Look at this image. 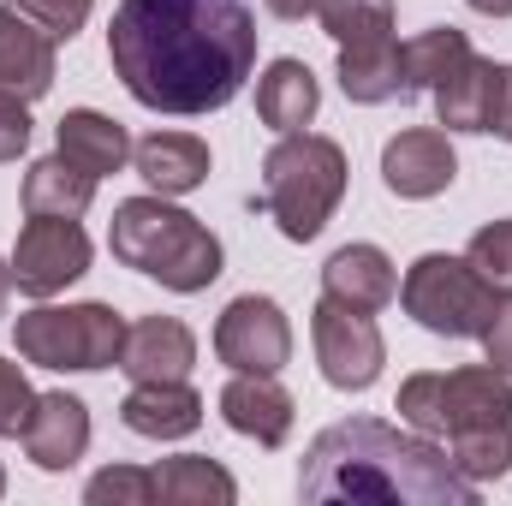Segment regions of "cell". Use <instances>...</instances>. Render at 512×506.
Instances as JSON below:
<instances>
[{
    "mask_svg": "<svg viewBox=\"0 0 512 506\" xmlns=\"http://www.w3.org/2000/svg\"><path fill=\"white\" fill-rule=\"evenodd\" d=\"M399 423L429 435V441H447L459 429H477V423H512V376H501L495 364H465V370H417L405 376L399 399H393Z\"/></svg>",
    "mask_w": 512,
    "mask_h": 506,
    "instance_id": "obj_6",
    "label": "cell"
},
{
    "mask_svg": "<svg viewBox=\"0 0 512 506\" xmlns=\"http://www.w3.org/2000/svg\"><path fill=\"white\" fill-rule=\"evenodd\" d=\"M298 501L310 506H477V483L453 471V459L417 435L393 429L382 417H346L328 423L304 465H298Z\"/></svg>",
    "mask_w": 512,
    "mask_h": 506,
    "instance_id": "obj_2",
    "label": "cell"
},
{
    "mask_svg": "<svg viewBox=\"0 0 512 506\" xmlns=\"http://www.w3.org/2000/svg\"><path fill=\"white\" fill-rule=\"evenodd\" d=\"M471 54H477V48H471V36H465V30H453V24L417 30V36L405 42V78H411V90H435V84H441L447 72H459Z\"/></svg>",
    "mask_w": 512,
    "mask_h": 506,
    "instance_id": "obj_26",
    "label": "cell"
},
{
    "mask_svg": "<svg viewBox=\"0 0 512 506\" xmlns=\"http://www.w3.org/2000/svg\"><path fill=\"white\" fill-rule=\"evenodd\" d=\"M54 143H60V155L66 161H78L84 173H96V179H108V173H120L131 161V137L120 120H108V114H96V108H72L60 126H54Z\"/></svg>",
    "mask_w": 512,
    "mask_h": 506,
    "instance_id": "obj_21",
    "label": "cell"
},
{
    "mask_svg": "<svg viewBox=\"0 0 512 506\" xmlns=\"http://www.w3.org/2000/svg\"><path fill=\"white\" fill-rule=\"evenodd\" d=\"M131 161H137V179L161 197H191L209 179V143L191 131H149L131 143Z\"/></svg>",
    "mask_w": 512,
    "mask_h": 506,
    "instance_id": "obj_17",
    "label": "cell"
},
{
    "mask_svg": "<svg viewBox=\"0 0 512 506\" xmlns=\"http://www.w3.org/2000/svg\"><path fill=\"white\" fill-rule=\"evenodd\" d=\"M120 423L143 441H185L203 423V393L191 381H131L120 399Z\"/></svg>",
    "mask_w": 512,
    "mask_h": 506,
    "instance_id": "obj_14",
    "label": "cell"
},
{
    "mask_svg": "<svg viewBox=\"0 0 512 506\" xmlns=\"http://www.w3.org/2000/svg\"><path fill=\"white\" fill-rule=\"evenodd\" d=\"M215 358L227 370H251V376H280L292 358V322L274 298L245 292L221 310L215 322Z\"/></svg>",
    "mask_w": 512,
    "mask_h": 506,
    "instance_id": "obj_10",
    "label": "cell"
},
{
    "mask_svg": "<svg viewBox=\"0 0 512 506\" xmlns=\"http://www.w3.org/2000/svg\"><path fill=\"white\" fill-rule=\"evenodd\" d=\"M18 441L36 471H72L90 453V405L78 393H36V411Z\"/></svg>",
    "mask_w": 512,
    "mask_h": 506,
    "instance_id": "obj_12",
    "label": "cell"
},
{
    "mask_svg": "<svg viewBox=\"0 0 512 506\" xmlns=\"http://www.w3.org/2000/svg\"><path fill=\"white\" fill-rule=\"evenodd\" d=\"M96 173H84L78 161H66L60 149L48 155V161H30V173H24V215H66V221H78L84 209H90V197H96Z\"/></svg>",
    "mask_w": 512,
    "mask_h": 506,
    "instance_id": "obj_22",
    "label": "cell"
},
{
    "mask_svg": "<svg viewBox=\"0 0 512 506\" xmlns=\"http://www.w3.org/2000/svg\"><path fill=\"white\" fill-rule=\"evenodd\" d=\"M310 340H316V364H322L328 387H340V393L376 387V376L387 364V340L370 322V310H352V304L322 292V304L310 310Z\"/></svg>",
    "mask_w": 512,
    "mask_h": 506,
    "instance_id": "obj_8",
    "label": "cell"
},
{
    "mask_svg": "<svg viewBox=\"0 0 512 506\" xmlns=\"http://www.w3.org/2000/svg\"><path fill=\"white\" fill-rule=\"evenodd\" d=\"M108 251H114V262L161 280L167 292H209L221 280V239L197 215L173 209L161 191L155 197H126L114 209Z\"/></svg>",
    "mask_w": 512,
    "mask_h": 506,
    "instance_id": "obj_3",
    "label": "cell"
},
{
    "mask_svg": "<svg viewBox=\"0 0 512 506\" xmlns=\"http://www.w3.org/2000/svg\"><path fill=\"white\" fill-rule=\"evenodd\" d=\"M155 501L161 506H233L239 501V483H233L227 465H215L203 453H179V459L155 465Z\"/></svg>",
    "mask_w": 512,
    "mask_h": 506,
    "instance_id": "obj_24",
    "label": "cell"
},
{
    "mask_svg": "<svg viewBox=\"0 0 512 506\" xmlns=\"http://www.w3.org/2000/svg\"><path fill=\"white\" fill-rule=\"evenodd\" d=\"M322 30L352 48V42H382L393 36V0H322Z\"/></svg>",
    "mask_w": 512,
    "mask_h": 506,
    "instance_id": "obj_27",
    "label": "cell"
},
{
    "mask_svg": "<svg viewBox=\"0 0 512 506\" xmlns=\"http://www.w3.org/2000/svg\"><path fill=\"white\" fill-rule=\"evenodd\" d=\"M30 149V102L0 90V161H18Z\"/></svg>",
    "mask_w": 512,
    "mask_h": 506,
    "instance_id": "obj_32",
    "label": "cell"
},
{
    "mask_svg": "<svg viewBox=\"0 0 512 506\" xmlns=\"http://www.w3.org/2000/svg\"><path fill=\"white\" fill-rule=\"evenodd\" d=\"M221 417H227L233 435H245V441H256V447H286L298 405H292V393H286L274 376L233 370V381L221 387Z\"/></svg>",
    "mask_w": 512,
    "mask_h": 506,
    "instance_id": "obj_13",
    "label": "cell"
},
{
    "mask_svg": "<svg viewBox=\"0 0 512 506\" xmlns=\"http://www.w3.org/2000/svg\"><path fill=\"white\" fill-rule=\"evenodd\" d=\"M84 501L90 506H155V471H137V465H108L84 483Z\"/></svg>",
    "mask_w": 512,
    "mask_h": 506,
    "instance_id": "obj_28",
    "label": "cell"
},
{
    "mask_svg": "<svg viewBox=\"0 0 512 506\" xmlns=\"http://www.w3.org/2000/svg\"><path fill=\"white\" fill-rule=\"evenodd\" d=\"M340 90L358 108H382V102H411V78H405V48L382 36V42H352L340 48Z\"/></svg>",
    "mask_w": 512,
    "mask_h": 506,
    "instance_id": "obj_19",
    "label": "cell"
},
{
    "mask_svg": "<svg viewBox=\"0 0 512 506\" xmlns=\"http://www.w3.org/2000/svg\"><path fill=\"white\" fill-rule=\"evenodd\" d=\"M346 173L352 167H346V149L334 137H322V131H286L262 155V197H256V209L274 215V227L292 245H310L334 221V209L346 197Z\"/></svg>",
    "mask_w": 512,
    "mask_h": 506,
    "instance_id": "obj_4",
    "label": "cell"
},
{
    "mask_svg": "<svg viewBox=\"0 0 512 506\" xmlns=\"http://www.w3.org/2000/svg\"><path fill=\"white\" fill-rule=\"evenodd\" d=\"M6 298H12V262L0 256V316H6Z\"/></svg>",
    "mask_w": 512,
    "mask_h": 506,
    "instance_id": "obj_37",
    "label": "cell"
},
{
    "mask_svg": "<svg viewBox=\"0 0 512 506\" xmlns=\"http://www.w3.org/2000/svg\"><path fill=\"white\" fill-rule=\"evenodd\" d=\"M12 6H18L30 24H42L54 42H72V36L90 24V6H96V0H12Z\"/></svg>",
    "mask_w": 512,
    "mask_h": 506,
    "instance_id": "obj_30",
    "label": "cell"
},
{
    "mask_svg": "<svg viewBox=\"0 0 512 506\" xmlns=\"http://www.w3.org/2000/svg\"><path fill=\"white\" fill-rule=\"evenodd\" d=\"M316 108H322V84H316V72H310L304 60H292V54L268 60V72L256 78V120L286 137V131L310 126Z\"/></svg>",
    "mask_w": 512,
    "mask_h": 506,
    "instance_id": "obj_20",
    "label": "cell"
},
{
    "mask_svg": "<svg viewBox=\"0 0 512 506\" xmlns=\"http://www.w3.org/2000/svg\"><path fill=\"white\" fill-rule=\"evenodd\" d=\"M0 495H6V471H0Z\"/></svg>",
    "mask_w": 512,
    "mask_h": 506,
    "instance_id": "obj_38",
    "label": "cell"
},
{
    "mask_svg": "<svg viewBox=\"0 0 512 506\" xmlns=\"http://www.w3.org/2000/svg\"><path fill=\"white\" fill-rule=\"evenodd\" d=\"M453 179H459V155H453L447 131L411 126V131H399V137H387L382 185L393 191V197H405V203H429V197H441Z\"/></svg>",
    "mask_w": 512,
    "mask_h": 506,
    "instance_id": "obj_11",
    "label": "cell"
},
{
    "mask_svg": "<svg viewBox=\"0 0 512 506\" xmlns=\"http://www.w3.org/2000/svg\"><path fill=\"white\" fill-rule=\"evenodd\" d=\"M489 131H495L501 143H512V66H501V72H495V108H489Z\"/></svg>",
    "mask_w": 512,
    "mask_h": 506,
    "instance_id": "obj_34",
    "label": "cell"
},
{
    "mask_svg": "<svg viewBox=\"0 0 512 506\" xmlns=\"http://www.w3.org/2000/svg\"><path fill=\"white\" fill-rule=\"evenodd\" d=\"M54 36L42 24H30L18 6H0V90L36 102L54 90Z\"/></svg>",
    "mask_w": 512,
    "mask_h": 506,
    "instance_id": "obj_16",
    "label": "cell"
},
{
    "mask_svg": "<svg viewBox=\"0 0 512 506\" xmlns=\"http://www.w3.org/2000/svg\"><path fill=\"white\" fill-rule=\"evenodd\" d=\"M274 18H286V24H298V18H316L322 12V0H262Z\"/></svg>",
    "mask_w": 512,
    "mask_h": 506,
    "instance_id": "obj_35",
    "label": "cell"
},
{
    "mask_svg": "<svg viewBox=\"0 0 512 506\" xmlns=\"http://www.w3.org/2000/svg\"><path fill=\"white\" fill-rule=\"evenodd\" d=\"M483 358L501 370V376H512V292L501 298V310H495V322L483 328Z\"/></svg>",
    "mask_w": 512,
    "mask_h": 506,
    "instance_id": "obj_33",
    "label": "cell"
},
{
    "mask_svg": "<svg viewBox=\"0 0 512 506\" xmlns=\"http://www.w3.org/2000/svg\"><path fill=\"white\" fill-rule=\"evenodd\" d=\"M465 256H471V268H477L489 286L512 292V221H489V227L465 245Z\"/></svg>",
    "mask_w": 512,
    "mask_h": 506,
    "instance_id": "obj_29",
    "label": "cell"
},
{
    "mask_svg": "<svg viewBox=\"0 0 512 506\" xmlns=\"http://www.w3.org/2000/svg\"><path fill=\"white\" fill-rule=\"evenodd\" d=\"M447 459L465 483H501L512 471V423H477V429H459L447 435Z\"/></svg>",
    "mask_w": 512,
    "mask_h": 506,
    "instance_id": "obj_25",
    "label": "cell"
},
{
    "mask_svg": "<svg viewBox=\"0 0 512 506\" xmlns=\"http://www.w3.org/2000/svg\"><path fill=\"white\" fill-rule=\"evenodd\" d=\"M471 12H483V18H512V0H465Z\"/></svg>",
    "mask_w": 512,
    "mask_h": 506,
    "instance_id": "obj_36",
    "label": "cell"
},
{
    "mask_svg": "<svg viewBox=\"0 0 512 506\" xmlns=\"http://www.w3.org/2000/svg\"><path fill=\"white\" fill-rule=\"evenodd\" d=\"M322 292L352 304V310H387L399 298V268L382 245H340V251L322 262Z\"/></svg>",
    "mask_w": 512,
    "mask_h": 506,
    "instance_id": "obj_18",
    "label": "cell"
},
{
    "mask_svg": "<svg viewBox=\"0 0 512 506\" xmlns=\"http://www.w3.org/2000/svg\"><path fill=\"white\" fill-rule=\"evenodd\" d=\"M197 364V334L179 316H143L126 328L120 370L131 381H185Z\"/></svg>",
    "mask_w": 512,
    "mask_h": 506,
    "instance_id": "obj_15",
    "label": "cell"
},
{
    "mask_svg": "<svg viewBox=\"0 0 512 506\" xmlns=\"http://www.w3.org/2000/svg\"><path fill=\"white\" fill-rule=\"evenodd\" d=\"M108 60L149 114H215L256 72V12L245 0H120Z\"/></svg>",
    "mask_w": 512,
    "mask_h": 506,
    "instance_id": "obj_1",
    "label": "cell"
},
{
    "mask_svg": "<svg viewBox=\"0 0 512 506\" xmlns=\"http://www.w3.org/2000/svg\"><path fill=\"white\" fill-rule=\"evenodd\" d=\"M30 411H36V393H30L24 370L12 358H0V435H24Z\"/></svg>",
    "mask_w": 512,
    "mask_h": 506,
    "instance_id": "obj_31",
    "label": "cell"
},
{
    "mask_svg": "<svg viewBox=\"0 0 512 506\" xmlns=\"http://www.w3.org/2000/svg\"><path fill=\"white\" fill-rule=\"evenodd\" d=\"M495 72L501 60L471 54L459 72H447L429 96H435V120L447 131H489V108H495Z\"/></svg>",
    "mask_w": 512,
    "mask_h": 506,
    "instance_id": "obj_23",
    "label": "cell"
},
{
    "mask_svg": "<svg viewBox=\"0 0 512 506\" xmlns=\"http://www.w3.org/2000/svg\"><path fill=\"white\" fill-rule=\"evenodd\" d=\"M90 233L78 227V221H66V215H30L24 227H18V245H12V286L24 292V298H54V292H66L72 280H84L90 274Z\"/></svg>",
    "mask_w": 512,
    "mask_h": 506,
    "instance_id": "obj_9",
    "label": "cell"
},
{
    "mask_svg": "<svg viewBox=\"0 0 512 506\" xmlns=\"http://www.w3.org/2000/svg\"><path fill=\"white\" fill-rule=\"evenodd\" d=\"M12 346L36 370H120L126 316L114 304H36L12 322Z\"/></svg>",
    "mask_w": 512,
    "mask_h": 506,
    "instance_id": "obj_5",
    "label": "cell"
},
{
    "mask_svg": "<svg viewBox=\"0 0 512 506\" xmlns=\"http://www.w3.org/2000/svg\"><path fill=\"white\" fill-rule=\"evenodd\" d=\"M501 286H489L471 256H447V251H429L417 256L399 280V304L417 328L441 334V340H483V328L495 322L501 310Z\"/></svg>",
    "mask_w": 512,
    "mask_h": 506,
    "instance_id": "obj_7",
    "label": "cell"
}]
</instances>
